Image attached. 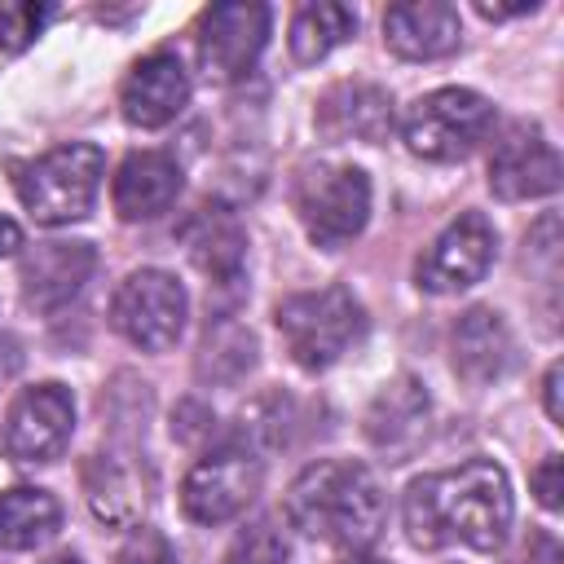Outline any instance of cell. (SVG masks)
I'll return each mask as SVG.
<instances>
[{
	"instance_id": "d6a6232c",
	"label": "cell",
	"mask_w": 564,
	"mask_h": 564,
	"mask_svg": "<svg viewBox=\"0 0 564 564\" xmlns=\"http://www.w3.org/2000/svg\"><path fill=\"white\" fill-rule=\"evenodd\" d=\"M339 564H388V560H375V555H366V551H348Z\"/></svg>"
},
{
	"instance_id": "8992f818",
	"label": "cell",
	"mask_w": 564,
	"mask_h": 564,
	"mask_svg": "<svg viewBox=\"0 0 564 564\" xmlns=\"http://www.w3.org/2000/svg\"><path fill=\"white\" fill-rule=\"evenodd\" d=\"M494 128V106L489 97L471 88H436L410 101L401 115V141L410 154L427 163H458L467 159Z\"/></svg>"
},
{
	"instance_id": "5b68a950",
	"label": "cell",
	"mask_w": 564,
	"mask_h": 564,
	"mask_svg": "<svg viewBox=\"0 0 564 564\" xmlns=\"http://www.w3.org/2000/svg\"><path fill=\"white\" fill-rule=\"evenodd\" d=\"M295 212L317 247L339 251L370 220V181L352 163H335V159L304 163L295 176Z\"/></svg>"
},
{
	"instance_id": "52a82bcc",
	"label": "cell",
	"mask_w": 564,
	"mask_h": 564,
	"mask_svg": "<svg viewBox=\"0 0 564 564\" xmlns=\"http://www.w3.org/2000/svg\"><path fill=\"white\" fill-rule=\"evenodd\" d=\"M185 317V286L167 269H132L110 300V326L141 352H167L181 339Z\"/></svg>"
},
{
	"instance_id": "1f68e13d",
	"label": "cell",
	"mask_w": 564,
	"mask_h": 564,
	"mask_svg": "<svg viewBox=\"0 0 564 564\" xmlns=\"http://www.w3.org/2000/svg\"><path fill=\"white\" fill-rule=\"evenodd\" d=\"M22 247V229L9 220V216H0V256H9V251H18Z\"/></svg>"
},
{
	"instance_id": "ffe728a7",
	"label": "cell",
	"mask_w": 564,
	"mask_h": 564,
	"mask_svg": "<svg viewBox=\"0 0 564 564\" xmlns=\"http://www.w3.org/2000/svg\"><path fill=\"white\" fill-rule=\"evenodd\" d=\"M317 132L330 141H383L392 132V97L379 84H335L317 101Z\"/></svg>"
},
{
	"instance_id": "8fae6325",
	"label": "cell",
	"mask_w": 564,
	"mask_h": 564,
	"mask_svg": "<svg viewBox=\"0 0 564 564\" xmlns=\"http://www.w3.org/2000/svg\"><path fill=\"white\" fill-rule=\"evenodd\" d=\"M75 432V397L62 383H31L4 410V449L18 463H53Z\"/></svg>"
},
{
	"instance_id": "4fadbf2b",
	"label": "cell",
	"mask_w": 564,
	"mask_h": 564,
	"mask_svg": "<svg viewBox=\"0 0 564 564\" xmlns=\"http://www.w3.org/2000/svg\"><path fill=\"white\" fill-rule=\"evenodd\" d=\"M185 101H189V70L167 48H154L141 62H132L119 88V110L132 128H167L185 110Z\"/></svg>"
},
{
	"instance_id": "d4e9b609",
	"label": "cell",
	"mask_w": 564,
	"mask_h": 564,
	"mask_svg": "<svg viewBox=\"0 0 564 564\" xmlns=\"http://www.w3.org/2000/svg\"><path fill=\"white\" fill-rule=\"evenodd\" d=\"M53 4H35V0H0V53H22L26 44H35V35L53 22Z\"/></svg>"
},
{
	"instance_id": "9c48e42d",
	"label": "cell",
	"mask_w": 564,
	"mask_h": 564,
	"mask_svg": "<svg viewBox=\"0 0 564 564\" xmlns=\"http://www.w3.org/2000/svg\"><path fill=\"white\" fill-rule=\"evenodd\" d=\"M494 247H498L494 225L480 212H463L419 256V264H414L419 291H427V295H454V291L476 286L489 273V264H494Z\"/></svg>"
},
{
	"instance_id": "3957f363",
	"label": "cell",
	"mask_w": 564,
	"mask_h": 564,
	"mask_svg": "<svg viewBox=\"0 0 564 564\" xmlns=\"http://www.w3.org/2000/svg\"><path fill=\"white\" fill-rule=\"evenodd\" d=\"M278 335L300 370H326L335 366L366 330V313L348 286H317L295 291L273 308Z\"/></svg>"
},
{
	"instance_id": "e0dca14e",
	"label": "cell",
	"mask_w": 564,
	"mask_h": 564,
	"mask_svg": "<svg viewBox=\"0 0 564 564\" xmlns=\"http://www.w3.org/2000/svg\"><path fill=\"white\" fill-rule=\"evenodd\" d=\"M383 44L405 62H436L463 44L458 9L445 0H405L383 13Z\"/></svg>"
},
{
	"instance_id": "f1b7e54d",
	"label": "cell",
	"mask_w": 564,
	"mask_h": 564,
	"mask_svg": "<svg viewBox=\"0 0 564 564\" xmlns=\"http://www.w3.org/2000/svg\"><path fill=\"white\" fill-rule=\"evenodd\" d=\"M516 564H560V542L546 529H538V533H529V542L516 555Z\"/></svg>"
},
{
	"instance_id": "cb8c5ba5",
	"label": "cell",
	"mask_w": 564,
	"mask_h": 564,
	"mask_svg": "<svg viewBox=\"0 0 564 564\" xmlns=\"http://www.w3.org/2000/svg\"><path fill=\"white\" fill-rule=\"evenodd\" d=\"M220 361H234V375L242 379V375L256 366V339H251V330H242V326H234V322H225L216 335L207 330V344H203V357H198V375H203V379L216 375Z\"/></svg>"
},
{
	"instance_id": "30bf717a",
	"label": "cell",
	"mask_w": 564,
	"mask_h": 564,
	"mask_svg": "<svg viewBox=\"0 0 564 564\" xmlns=\"http://www.w3.org/2000/svg\"><path fill=\"white\" fill-rule=\"evenodd\" d=\"M264 40H269L264 4H251V0L212 4L198 18V66L207 70V79L234 84L256 66V57L264 53Z\"/></svg>"
},
{
	"instance_id": "83f0119b",
	"label": "cell",
	"mask_w": 564,
	"mask_h": 564,
	"mask_svg": "<svg viewBox=\"0 0 564 564\" xmlns=\"http://www.w3.org/2000/svg\"><path fill=\"white\" fill-rule=\"evenodd\" d=\"M529 485H533V494H538V502L546 507V511H560V494H564V463H560V454H546L538 467H533V476H529Z\"/></svg>"
},
{
	"instance_id": "6da1fadb",
	"label": "cell",
	"mask_w": 564,
	"mask_h": 564,
	"mask_svg": "<svg viewBox=\"0 0 564 564\" xmlns=\"http://www.w3.org/2000/svg\"><path fill=\"white\" fill-rule=\"evenodd\" d=\"M511 485L494 458H467L449 471L410 480L401 498L405 538L419 551L463 542L471 551H498L511 533Z\"/></svg>"
},
{
	"instance_id": "4dcf8cb0",
	"label": "cell",
	"mask_w": 564,
	"mask_h": 564,
	"mask_svg": "<svg viewBox=\"0 0 564 564\" xmlns=\"http://www.w3.org/2000/svg\"><path fill=\"white\" fill-rule=\"evenodd\" d=\"M538 9V0H520V4H489V0H476V13L480 18H516V13H533Z\"/></svg>"
},
{
	"instance_id": "2e32d148",
	"label": "cell",
	"mask_w": 564,
	"mask_h": 564,
	"mask_svg": "<svg viewBox=\"0 0 564 564\" xmlns=\"http://www.w3.org/2000/svg\"><path fill=\"white\" fill-rule=\"evenodd\" d=\"M427 419H432V401L423 383L414 375H397L375 392L366 410V436L379 454H388V463H405L423 445Z\"/></svg>"
},
{
	"instance_id": "ac0fdd59",
	"label": "cell",
	"mask_w": 564,
	"mask_h": 564,
	"mask_svg": "<svg viewBox=\"0 0 564 564\" xmlns=\"http://www.w3.org/2000/svg\"><path fill=\"white\" fill-rule=\"evenodd\" d=\"M181 194V163L163 150H137L119 163L115 185H110V203L119 212V220H154L163 216Z\"/></svg>"
},
{
	"instance_id": "277c9868",
	"label": "cell",
	"mask_w": 564,
	"mask_h": 564,
	"mask_svg": "<svg viewBox=\"0 0 564 564\" xmlns=\"http://www.w3.org/2000/svg\"><path fill=\"white\" fill-rule=\"evenodd\" d=\"M101 172L106 154L93 141H70L31 163H13V189L40 225H70L93 212Z\"/></svg>"
},
{
	"instance_id": "f546056e",
	"label": "cell",
	"mask_w": 564,
	"mask_h": 564,
	"mask_svg": "<svg viewBox=\"0 0 564 564\" xmlns=\"http://www.w3.org/2000/svg\"><path fill=\"white\" fill-rule=\"evenodd\" d=\"M560 361H551L546 366V375H542V405H546V414H551V423H564V405H560Z\"/></svg>"
},
{
	"instance_id": "484cf974",
	"label": "cell",
	"mask_w": 564,
	"mask_h": 564,
	"mask_svg": "<svg viewBox=\"0 0 564 564\" xmlns=\"http://www.w3.org/2000/svg\"><path fill=\"white\" fill-rule=\"evenodd\" d=\"M282 560H286V546H282V538L273 533L269 520L251 524V529L234 542V551H229V564H282Z\"/></svg>"
},
{
	"instance_id": "5bb4252c",
	"label": "cell",
	"mask_w": 564,
	"mask_h": 564,
	"mask_svg": "<svg viewBox=\"0 0 564 564\" xmlns=\"http://www.w3.org/2000/svg\"><path fill=\"white\" fill-rule=\"evenodd\" d=\"M489 189L507 203L520 198H542L560 189V154L555 145L542 137V128H511L494 154H489Z\"/></svg>"
},
{
	"instance_id": "7c38bea8",
	"label": "cell",
	"mask_w": 564,
	"mask_h": 564,
	"mask_svg": "<svg viewBox=\"0 0 564 564\" xmlns=\"http://www.w3.org/2000/svg\"><path fill=\"white\" fill-rule=\"evenodd\" d=\"M185 256L194 260V269L207 278L212 291H238L242 286V269H247V229L238 225V216L220 203H203L198 212H189L176 229Z\"/></svg>"
},
{
	"instance_id": "44dd1931",
	"label": "cell",
	"mask_w": 564,
	"mask_h": 564,
	"mask_svg": "<svg viewBox=\"0 0 564 564\" xmlns=\"http://www.w3.org/2000/svg\"><path fill=\"white\" fill-rule=\"evenodd\" d=\"M84 489H88V507L101 524L110 529H132L145 511V494L137 485V476L123 467V458L115 454H93L84 467Z\"/></svg>"
},
{
	"instance_id": "603a6c76",
	"label": "cell",
	"mask_w": 564,
	"mask_h": 564,
	"mask_svg": "<svg viewBox=\"0 0 564 564\" xmlns=\"http://www.w3.org/2000/svg\"><path fill=\"white\" fill-rule=\"evenodd\" d=\"M357 31V13L348 9V4H330V0H317V4H304V9H295V18H291V57L295 62H304V66H313V62H322L335 44H344L348 35Z\"/></svg>"
},
{
	"instance_id": "7a4b0ae2",
	"label": "cell",
	"mask_w": 564,
	"mask_h": 564,
	"mask_svg": "<svg viewBox=\"0 0 564 564\" xmlns=\"http://www.w3.org/2000/svg\"><path fill=\"white\" fill-rule=\"evenodd\" d=\"M286 524L313 542L366 551L388 516L379 476L352 458H317L286 489Z\"/></svg>"
},
{
	"instance_id": "836d02e7",
	"label": "cell",
	"mask_w": 564,
	"mask_h": 564,
	"mask_svg": "<svg viewBox=\"0 0 564 564\" xmlns=\"http://www.w3.org/2000/svg\"><path fill=\"white\" fill-rule=\"evenodd\" d=\"M44 564H79L75 555H53V560H44Z\"/></svg>"
},
{
	"instance_id": "9a60e30c",
	"label": "cell",
	"mask_w": 564,
	"mask_h": 564,
	"mask_svg": "<svg viewBox=\"0 0 564 564\" xmlns=\"http://www.w3.org/2000/svg\"><path fill=\"white\" fill-rule=\"evenodd\" d=\"M93 264L97 256L88 242H35L18 269L22 304L31 313H62L93 278Z\"/></svg>"
},
{
	"instance_id": "4316f807",
	"label": "cell",
	"mask_w": 564,
	"mask_h": 564,
	"mask_svg": "<svg viewBox=\"0 0 564 564\" xmlns=\"http://www.w3.org/2000/svg\"><path fill=\"white\" fill-rule=\"evenodd\" d=\"M119 564H176V551L159 529L132 524V533L119 546Z\"/></svg>"
},
{
	"instance_id": "ba28073f",
	"label": "cell",
	"mask_w": 564,
	"mask_h": 564,
	"mask_svg": "<svg viewBox=\"0 0 564 564\" xmlns=\"http://www.w3.org/2000/svg\"><path fill=\"white\" fill-rule=\"evenodd\" d=\"M260 476H264V467L251 445L207 449L181 480V511L194 524H225L251 507Z\"/></svg>"
},
{
	"instance_id": "7402d4cb",
	"label": "cell",
	"mask_w": 564,
	"mask_h": 564,
	"mask_svg": "<svg viewBox=\"0 0 564 564\" xmlns=\"http://www.w3.org/2000/svg\"><path fill=\"white\" fill-rule=\"evenodd\" d=\"M62 529V507L48 489L13 485L0 494V551L44 546Z\"/></svg>"
},
{
	"instance_id": "d6986e66",
	"label": "cell",
	"mask_w": 564,
	"mask_h": 564,
	"mask_svg": "<svg viewBox=\"0 0 564 564\" xmlns=\"http://www.w3.org/2000/svg\"><path fill=\"white\" fill-rule=\"evenodd\" d=\"M511 330L502 322V313L494 308H467L458 322H454V335H449V361H454V375L471 388H485L494 379L507 375L511 366Z\"/></svg>"
}]
</instances>
